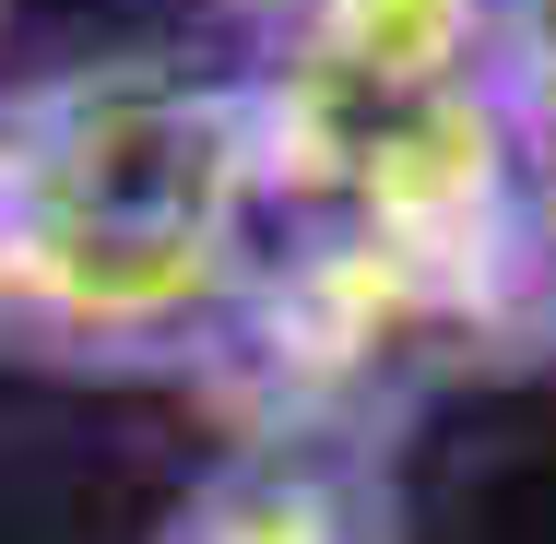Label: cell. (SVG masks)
<instances>
[{"label": "cell", "mask_w": 556, "mask_h": 544, "mask_svg": "<svg viewBox=\"0 0 556 544\" xmlns=\"http://www.w3.org/2000/svg\"><path fill=\"white\" fill-rule=\"evenodd\" d=\"M24 320L72 343H202L249 284L261 142L249 84L190 60H96L0 107Z\"/></svg>", "instance_id": "cell-1"}, {"label": "cell", "mask_w": 556, "mask_h": 544, "mask_svg": "<svg viewBox=\"0 0 556 544\" xmlns=\"http://www.w3.org/2000/svg\"><path fill=\"white\" fill-rule=\"evenodd\" d=\"M154 544H403V497L367 438H237Z\"/></svg>", "instance_id": "cell-2"}, {"label": "cell", "mask_w": 556, "mask_h": 544, "mask_svg": "<svg viewBox=\"0 0 556 544\" xmlns=\"http://www.w3.org/2000/svg\"><path fill=\"white\" fill-rule=\"evenodd\" d=\"M509 107H521V166H533V202L556 225V60L545 72H509Z\"/></svg>", "instance_id": "cell-3"}, {"label": "cell", "mask_w": 556, "mask_h": 544, "mask_svg": "<svg viewBox=\"0 0 556 544\" xmlns=\"http://www.w3.org/2000/svg\"><path fill=\"white\" fill-rule=\"evenodd\" d=\"M225 12H249V24H273V12H285V0H225Z\"/></svg>", "instance_id": "cell-4"}]
</instances>
